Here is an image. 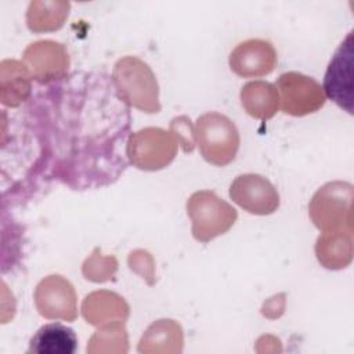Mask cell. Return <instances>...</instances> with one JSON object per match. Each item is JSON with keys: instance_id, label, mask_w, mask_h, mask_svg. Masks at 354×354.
<instances>
[{"instance_id": "12", "label": "cell", "mask_w": 354, "mask_h": 354, "mask_svg": "<svg viewBox=\"0 0 354 354\" xmlns=\"http://www.w3.org/2000/svg\"><path fill=\"white\" fill-rule=\"evenodd\" d=\"M230 68L241 77H260L271 73L277 65V51L268 40L249 39L230 54Z\"/></svg>"}, {"instance_id": "18", "label": "cell", "mask_w": 354, "mask_h": 354, "mask_svg": "<svg viewBox=\"0 0 354 354\" xmlns=\"http://www.w3.org/2000/svg\"><path fill=\"white\" fill-rule=\"evenodd\" d=\"M241 104L252 118L268 120L278 112L279 95L274 84L264 80H254L242 87Z\"/></svg>"}, {"instance_id": "19", "label": "cell", "mask_w": 354, "mask_h": 354, "mask_svg": "<svg viewBox=\"0 0 354 354\" xmlns=\"http://www.w3.org/2000/svg\"><path fill=\"white\" fill-rule=\"evenodd\" d=\"M69 7L68 1H30L26 25L35 33L57 30L68 18Z\"/></svg>"}, {"instance_id": "1", "label": "cell", "mask_w": 354, "mask_h": 354, "mask_svg": "<svg viewBox=\"0 0 354 354\" xmlns=\"http://www.w3.org/2000/svg\"><path fill=\"white\" fill-rule=\"evenodd\" d=\"M32 108L51 158V177L73 189L115 183L127 167L129 105L101 72H75L47 87Z\"/></svg>"}, {"instance_id": "5", "label": "cell", "mask_w": 354, "mask_h": 354, "mask_svg": "<svg viewBox=\"0 0 354 354\" xmlns=\"http://www.w3.org/2000/svg\"><path fill=\"white\" fill-rule=\"evenodd\" d=\"M353 185L346 181H329L313 195L308 216L321 231H353Z\"/></svg>"}, {"instance_id": "10", "label": "cell", "mask_w": 354, "mask_h": 354, "mask_svg": "<svg viewBox=\"0 0 354 354\" xmlns=\"http://www.w3.org/2000/svg\"><path fill=\"white\" fill-rule=\"evenodd\" d=\"M35 306L47 319L73 322L77 317V299L73 285L61 275L43 278L35 289Z\"/></svg>"}, {"instance_id": "15", "label": "cell", "mask_w": 354, "mask_h": 354, "mask_svg": "<svg viewBox=\"0 0 354 354\" xmlns=\"http://www.w3.org/2000/svg\"><path fill=\"white\" fill-rule=\"evenodd\" d=\"M32 75L24 62L4 59L0 65L1 102L6 106H19L32 94Z\"/></svg>"}, {"instance_id": "9", "label": "cell", "mask_w": 354, "mask_h": 354, "mask_svg": "<svg viewBox=\"0 0 354 354\" xmlns=\"http://www.w3.org/2000/svg\"><path fill=\"white\" fill-rule=\"evenodd\" d=\"M22 61L32 77L40 84H53L64 80L68 75L69 55L64 44L53 40H39L30 43Z\"/></svg>"}, {"instance_id": "11", "label": "cell", "mask_w": 354, "mask_h": 354, "mask_svg": "<svg viewBox=\"0 0 354 354\" xmlns=\"http://www.w3.org/2000/svg\"><path fill=\"white\" fill-rule=\"evenodd\" d=\"M230 198L248 213L267 216L279 207V194L268 178L254 173L239 174L230 185Z\"/></svg>"}, {"instance_id": "7", "label": "cell", "mask_w": 354, "mask_h": 354, "mask_svg": "<svg viewBox=\"0 0 354 354\" xmlns=\"http://www.w3.org/2000/svg\"><path fill=\"white\" fill-rule=\"evenodd\" d=\"M282 112L290 116H306L319 111L325 101L322 86L299 72H285L275 83Z\"/></svg>"}, {"instance_id": "17", "label": "cell", "mask_w": 354, "mask_h": 354, "mask_svg": "<svg viewBox=\"0 0 354 354\" xmlns=\"http://www.w3.org/2000/svg\"><path fill=\"white\" fill-rule=\"evenodd\" d=\"M183 329L174 319H158L152 322L138 343V353H181Z\"/></svg>"}, {"instance_id": "3", "label": "cell", "mask_w": 354, "mask_h": 354, "mask_svg": "<svg viewBox=\"0 0 354 354\" xmlns=\"http://www.w3.org/2000/svg\"><path fill=\"white\" fill-rule=\"evenodd\" d=\"M195 144L203 159L214 166L231 163L239 149V133L235 123L220 112H206L196 119Z\"/></svg>"}, {"instance_id": "13", "label": "cell", "mask_w": 354, "mask_h": 354, "mask_svg": "<svg viewBox=\"0 0 354 354\" xmlns=\"http://www.w3.org/2000/svg\"><path fill=\"white\" fill-rule=\"evenodd\" d=\"M82 315L87 324L94 326L124 324L130 315V307L126 300L115 292L95 290L84 297Z\"/></svg>"}, {"instance_id": "21", "label": "cell", "mask_w": 354, "mask_h": 354, "mask_svg": "<svg viewBox=\"0 0 354 354\" xmlns=\"http://www.w3.org/2000/svg\"><path fill=\"white\" fill-rule=\"evenodd\" d=\"M118 270V261L113 256H102L98 248L94 249L90 257L86 259L82 272L86 279L93 282H105L113 279Z\"/></svg>"}, {"instance_id": "14", "label": "cell", "mask_w": 354, "mask_h": 354, "mask_svg": "<svg viewBox=\"0 0 354 354\" xmlns=\"http://www.w3.org/2000/svg\"><path fill=\"white\" fill-rule=\"evenodd\" d=\"M315 256L328 270H342L353 260V231H322L315 243Z\"/></svg>"}, {"instance_id": "4", "label": "cell", "mask_w": 354, "mask_h": 354, "mask_svg": "<svg viewBox=\"0 0 354 354\" xmlns=\"http://www.w3.org/2000/svg\"><path fill=\"white\" fill-rule=\"evenodd\" d=\"M187 214L192 236L202 243L225 234L238 218L236 210L209 189L195 191L188 198Z\"/></svg>"}, {"instance_id": "6", "label": "cell", "mask_w": 354, "mask_h": 354, "mask_svg": "<svg viewBox=\"0 0 354 354\" xmlns=\"http://www.w3.org/2000/svg\"><path fill=\"white\" fill-rule=\"evenodd\" d=\"M177 148L178 142L170 130L145 127L130 133L126 144V156L137 169L155 171L173 162Z\"/></svg>"}, {"instance_id": "20", "label": "cell", "mask_w": 354, "mask_h": 354, "mask_svg": "<svg viewBox=\"0 0 354 354\" xmlns=\"http://www.w3.org/2000/svg\"><path fill=\"white\" fill-rule=\"evenodd\" d=\"M129 339L124 324L100 326L87 344V353H126Z\"/></svg>"}, {"instance_id": "2", "label": "cell", "mask_w": 354, "mask_h": 354, "mask_svg": "<svg viewBox=\"0 0 354 354\" xmlns=\"http://www.w3.org/2000/svg\"><path fill=\"white\" fill-rule=\"evenodd\" d=\"M111 79L118 95L129 106L147 113L160 111L156 76L142 59L133 55L118 59Z\"/></svg>"}, {"instance_id": "8", "label": "cell", "mask_w": 354, "mask_h": 354, "mask_svg": "<svg viewBox=\"0 0 354 354\" xmlns=\"http://www.w3.org/2000/svg\"><path fill=\"white\" fill-rule=\"evenodd\" d=\"M353 44L351 30L332 55L322 86L325 97L350 115H353Z\"/></svg>"}, {"instance_id": "16", "label": "cell", "mask_w": 354, "mask_h": 354, "mask_svg": "<svg viewBox=\"0 0 354 354\" xmlns=\"http://www.w3.org/2000/svg\"><path fill=\"white\" fill-rule=\"evenodd\" d=\"M76 350L77 336L75 330L59 322L40 326L28 347V353L35 354H73Z\"/></svg>"}, {"instance_id": "22", "label": "cell", "mask_w": 354, "mask_h": 354, "mask_svg": "<svg viewBox=\"0 0 354 354\" xmlns=\"http://www.w3.org/2000/svg\"><path fill=\"white\" fill-rule=\"evenodd\" d=\"M169 130L176 137L178 145H181L183 151L185 153H189L195 148V127L191 122V119L185 115L177 116L170 122Z\"/></svg>"}]
</instances>
